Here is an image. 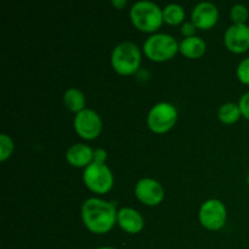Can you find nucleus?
<instances>
[{
    "label": "nucleus",
    "instance_id": "1",
    "mask_svg": "<svg viewBox=\"0 0 249 249\" xmlns=\"http://www.w3.org/2000/svg\"><path fill=\"white\" fill-rule=\"evenodd\" d=\"M117 212L113 203L105 199H87L82 206V220L85 228L92 233L104 235L111 231L117 223Z\"/></svg>",
    "mask_w": 249,
    "mask_h": 249
},
{
    "label": "nucleus",
    "instance_id": "2",
    "mask_svg": "<svg viewBox=\"0 0 249 249\" xmlns=\"http://www.w3.org/2000/svg\"><path fill=\"white\" fill-rule=\"evenodd\" d=\"M131 23L136 29L143 33H155L164 23L163 9L156 2L141 0L135 2L130 9Z\"/></svg>",
    "mask_w": 249,
    "mask_h": 249
},
{
    "label": "nucleus",
    "instance_id": "3",
    "mask_svg": "<svg viewBox=\"0 0 249 249\" xmlns=\"http://www.w3.org/2000/svg\"><path fill=\"white\" fill-rule=\"evenodd\" d=\"M111 65L114 72L121 75H133L141 65V51L131 41H122L113 49Z\"/></svg>",
    "mask_w": 249,
    "mask_h": 249
},
{
    "label": "nucleus",
    "instance_id": "4",
    "mask_svg": "<svg viewBox=\"0 0 249 249\" xmlns=\"http://www.w3.org/2000/svg\"><path fill=\"white\" fill-rule=\"evenodd\" d=\"M143 53L153 62H165L179 53V43L170 34L156 33L146 39Z\"/></svg>",
    "mask_w": 249,
    "mask_h": 249
},
{
    "label": "nucleus",
    "instance_id": "5",
    "mask_svg": "<svg viewBox=\"0 0 249 249\" xmlns=\"http://www.w3.org/2000/svg\"><path fill=\"white\" fill-rule=\"evenodd\" d=\"M83 181L91 192L105 195L111 191L113 187V173L107 164L92 162L84 169Z\"/></svg>",
    "mask_w": 249,
    "mask_h": 249
},
{
    "label": "nucleus",
    "instance_id": "6",
    "mask_svg": "<svg viewBox=\"0 0 249 249\" xmlns=\"http://www.w3.org/2000/svg\"><path fill=\"white\" fill-rule=\"evenodd\" d=\"M177 121L178 109L169 102H158L147 114V126L155 134L168 133L174 128Z\"/></svg>",
    "mask_w": 249,
    "mask_h": 249
},
{
    "label": "nucleus",
    "instance_id": "7",
    "mask_svg": "<svg viewBox=\"0 0 249 249\" xmlns=\"http://www.w3.org/2000/svg\"><path fill=\"white\" fill-rule=\"evenodd\" d=\"M201 225L209 231H219L225 226L228 219L226 207L220 199L212 198L204 202L198 212Z\"/></svg>",
    "mask_w": 249,
    "mask_h": 249
},
{
    "label": "nucleus",
    "instance_id": "8",
    "mask_svg": "<svg viewBox=\"0 0 249 249\" xmlns=\"http://www.w3.org/2000/svg\"><path fill=\"white\" fill-rule=\"evenodd\" d=\"M75 133L78 136L87 141H92L100 136L102 131V119L96 111L91 108H85L84 111L75 114L73 121Z\"/></svg>",
    "mask_w": 249,
    "mask_h": 249
},
{
    "label": "nucleus",
    "instance_id": "9",
    "mask_svg": "<svg viewBox=\"0 0 249 249\" xmlns=\"http://www.w3.org/2000/svg\"><path fill=\"white\" fill-rule=\"evenodd\" d=\"M164 187L160 181L152 178H143L135 185V197L142 204L156 207L164 199Z\"/></svg>",
    "mask_w": 249,
    "mask_h": 249
},
{
    "label": "nucleus",
    "instance_id": "10",
    "mask_svg": "<svg viewBox=\"0 0 249 249\" xmlns=\"http://www.w3.org/2000/svg\"><path fill=\"white\" fill-rule=\"evenodd\" d=\"M226 49L233 53H245L249 50L248 24H231L224 34Z\"/></svg>",
    "mask_w": 249,
    "mask_h": 249
},
{
    "label": "nucleus",
    "instance_id": "11",
    "mask_svg": "<svg viewBox=\"0 0 249 249\" xmlns=\"http://www.w3.org/2000/svg\"><path fill=\"white\" fill-rule=\"evenodd\" d=\"M191 21L197 29L208 31L219 21V10L213 2L203 1L197 4L191 12Z\"/></svg>",
    "mask_w": 249,
    "mask_h": 249
},
{
    "label": "nucleus",
    "instance_id": "12",
    "mask_svg": "<svg viewBox=\"0 0 249 249\" xmlns=\"http://www.w3.org/2000/svg\"><path fill=\"white\" fill-rule=\"evenodd\" d=\"M117 224L122 230L130 235L140 233L145 228L143 216L136 209L129 208V207L119 209L118 215H117Z\"/></svg>",
    "mask_w": 249,
    "mask_h": 249
},
{
    "label": "nucleus",
    "instance_id": "13",
    "mask_svg": "<svg viewBox=\"0 0 249 249\" xmlns=\"http://www.w3.org/2000/svg\"><path fill=\"white\" fill-rule=\"evenodd\" d=\"M66 160L74 168H87L94 162V150L85 143H74L66 152Z\"/></svg>",
    "mask_w": 249,
    "mask_h": 249
},
{
    "label": "nucleus",
    "instance_id": "14",
    "mask_svg": "<svg viewBox=\"0 0 249 249\" xmlns=\"http://www.w3.org/2000/svg\"><path fill=\"white\" fill-rule=\"evenodd\" d=\"M207 50V44L201 36H190L184 38L179 44V53L190 60H197L204 55Z\"/></svg>",
    "mask_w": 249,
    "mask_h": 249
},
{
    "label": "nucleus",
    "instance_id": "15",
    "mask_svg": "<svg viewBox=\"0 0 249 249\" xmlns=\"http://www.w3.org/2000/svg\"><path fill=\"white\" fill-rule=\"evenodd\" d=\"M63 104L73 113H79L87 108V99L82 90L77 88H71L63 94Z\"/></svg>",
    "mask_w": 249,
    "mask_h": 249
},
{
    "label": "nucleus",
    "instance_id": "16",
    "mask_svg": "<svg viewBox=\"0 0 249 249\" xmlns=\"http://www.w3.org/2000/svg\"><path fill=\"white\" fill-rule=\"evenodd\" d=\"M241 117H242V112H241L238 104H235V102H226V104L221 105L218 111L219 121L224 124H229V125L237 123Z\"/></svg>",
    "mask_w": 249,
    "mask_h": 249
},
{
    "label": "nucleus",
    "instance_id": "17",
    "mask_svg": "<svg viewBox=\"0 0 249 249\" xmlns=\"http://www.w3.org/2000/svg\"><path fill=\"white\" fill-rule=\"evenodd\" d=\"M163 21L169 26H179L185 22V10L179 4H169L163 9Z\"/></svg>",
    "mask_w": 249,
    "mask_h": 249
},
{
    "label": "nucleus",
    "instance_id": "18",
    "mask_svg": "<svg viewBox=\"0 0 249 249\" xmlns=\"http://www.w3.org/2000/svg\"><path fill=\"white\" fill-rule=\"evenodd\" d=\"M15 150V143L11 136L7 134L0 135V162H5L12 156Z\"/></svg>",
    "mask_w": 249,
    "mask_h": 249
},
{
    "label": "nucleus",
    "instance_id": "19",
    "mask_svg": "<svg viewBox=\"0 0 249 249\" xmlns=\"http://www.w3.org/2000/svg\"><path fill=\"white\" fill-rule=\"evenodd\" d=\"M230 17L233 24H247L249 17L248 7L243 4L233 5L230 10Z\"/></svg>",
    "mask_w": 249,
    "mask_h": 249
},
{
    "label": "nucleus",
    "instance_id": "20",
    "mask_svg": "<svg viewBox=\"0 0 249 249\" xmlns=\"http://www.w3.org/2000/svg\"><path fill=\"white\" fill-rule=\"evenodd\" d=\"M236 74H237L238 80H240L242 84L249 85V56L243 58V60L238 63L237 70H236Z\"/></svg>",
    "mask_w": 249,
    "mask_h": 249
},
{
    "label": "nucleus",
    "instance_id": "21",
    "mask_svg": "<svg viewBox=\"0 0 249 249\" xmlns=\"http://www.w3.org/2000/svg\"><path fill=\"white\" fill-rule=\"evenodd\" d=\"M238 106H240L241 112H242V117L249 121V91L245 92L241 96L240 101H238Z\"/></svg>",
    "mask_w": 249,
    "mask_h": 249
},
{
    "label": "nucleus",
    "instance_id": "22",
    "mask_svg": "<svg viewBox=\"0 0 249 249\" xmlns=\"http://www.w3.org/2000/svg\"><path fill=\"white\" fill-rule=\"evenodd\" d=\"M197 27L195 26L192 21H185L184 23L181 24V34L185 36V38H190V36H196Z\"/></svg>",
    "mask_w": 249,
    "mask_h": 249
},
{
    "label": "nucleus",
    "instance_id": "23",
    "mask_svg": "<svg viewBox=\"0 0 249 249\" xmlns=\"http://www.w3.org/2000/svg\"><path fill=\"white\" fill-rule=\"evenodd\" d=\"M106 160H107L106 150H104V148H96V150H94V162L106 164Z\"/></svg>",
    "mask_w": 249,
    "mask_h": 249
},
{
    "label": "nucleus",
    "instance_id": "24",
    "mask_svg": "<svg viewBox=\"0 0 249 249\" xmlns=\"http://www.w3.org/2000/svg\"><path fill=\"white\" fill-rule=\"evenodd\" d=\"M112 5L117 7V9L122 10L126 6V1L125 0H112Z\"/></svg>",
    "mask_w": 249,
    "mask_h": 249
},
{
    "label": "nucleus",
    "instance_id": "25",
    "mask_svg": "<svg viewBox=\"0 0 249 249\" xmlns=\"http://www.w3.org/2000/svg\"><path fill=\"white\" fill-rule=\"evenodd\" d=\"M99 249H116V248H113V247H101Z\"/></svg>",
    "mask_w": 249,
    "mask_h": 249
},
{
    "label": "nucleus",
    "instance_id": "26",
    "mask_svg": "<svg viewBox=\"0 0 249 249\" xmlns=\"http://www.w3.org/2000/svg\"><path fill=\"white\" fill-rule=\"evenodd\" d=\"M247 182H248V186H249V173H248V177H247Z\"/></svg>",
    "mask_w": 249,
    "mask_h": 249
}]
</instances>
